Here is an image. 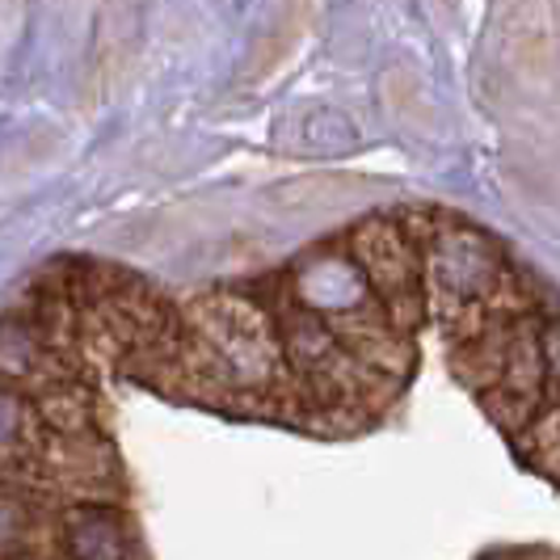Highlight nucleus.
Masks as SVG:
<instances>
[{
	"mask_svg": "<svg viewBox=\"0 0 560 560\" xmlns=\"http://www.w3.org/2000/svg\"><path fill=\"white\" fill-rule=\"evenodd\" d=\"M304 140L312 143V148H354L359 143V136H354V127L341 118V114H334V110H320V114H312L308 122H304Z\"/></svg>",
	"mask_w": 560,
	"mask_h": 560,
	"instance_id": "2",
	"label": "nucleus"
},
{
	"mask_svg": "<svg viewBox=\"0 0 560 560\" xmlns=\"http://www.w3.org/2000/svg\"><path fill=\"white\" fill-rule=\"evenodd\" d=\"M68 548L77 560H127V527L110 510H77L68 518Z\"/></svg>",
	"mask_w": 560,
	"mask_h": 560,
	"instance_id": "1",
	"label": "nucleus"
}]
</instances>
